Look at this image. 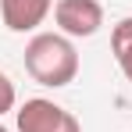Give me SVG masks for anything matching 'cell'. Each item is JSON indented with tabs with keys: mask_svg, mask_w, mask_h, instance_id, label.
<instances>
[{
	"mask_svg": "<svg viewBox=\"0 0 132 132\" xmlns=\"http://www.w3.org/2000/svg\"><path fill=\"white\" fill-rule=\"evenodd\" d=\"M25 71L39 86L61 89L79 75V50L64 32H36L25 46Z\"/></svg>",
	"mask_w": 132,
	"mask_h": 132,
	"instance_id": "obj_1",
	"label": "cell"
},
{
	"mask_svg": "<svg viewBox=\"0 0 132 132\" xmlns=\"http://www.w3.org/2000/svg\"><path fill=\"white\" fill-rule=\"evenodd\" d=\"M18 132H82V125L61 104L32 96L18 107Z\"/></svg>",
	"mask_w": 132,
	"mask_h": 132,
	"instance_id": "obj_2",
	"label": "cell"
},
{
	"mask_svg": "<svg viewBox=\"0 0 132 132\" xmlns=\"http://www.w3.org/2000/svg\"><path fill=\"white\" fill-rule=\"evenodd\" d=\"M54 22L64 36H96L104 25L100 0H57L54 4Z\"/></svg>",
	"mask_w": 132,
	"mask_h": 132,
	"instance_id": "obj_3",
	"label": "cell"
},
{
	"mask_svg": "<svg viewBox=\"0 0 132 132\" xmlns=\"http://www.w3.org/2000/svg\"><path fill=\"white\" fill-rule=\"evenodd\" d=\"M50 7L54 0H0V18L11 32H32L36 25H43Z\"/></svg>",
	"mask_w": 132,
	"mask_h": 132,
	"instance_id": "obj_4",
	"label": "cell"
},
{
	"mask_svg": "<svg viewBox=\"0 0 132 132\" xmlns=\"http://www.w3.org/2000/svg\"><path fill=\"white\" fill-rule=\"evenodd\" d=\"M111 54H114L118 68L125 71V79L132 82V18H121L114 25V32H111Z\"/></svg>",
	"mask_w": 132,
	"mask_h": 132,
	"instance_id": "obj_5",
	"label": "cell"
},
{
	"mask_svg": "<svg viewBox=\"0 0 132 132\" xmlns=\"http://www.w3.org/2000/svg\"><path fill=\"white\" fill-rule=\"evenodd\" d=\"M14 100H18V93H14V82L0 71V114H7V111L14 107Z\"/></svg>",
	"mask_w": 132,
	"mask_h": 132,
	"instance_id": "obj_6",
	"label": "cell"
},
{
	"mask_svg": "<svg viewBox=\"0 0 132 132\" xmlns=\"http://www.w3.org/2000/svg\"><path fill=\"white\" fill-rule=\"evenodd\" d=\"M0 132H7V129H4V125H0Z\"/></svg>",
	"mask_w": 132,
	"mask_h": 132,
	"instance_id": "obj_7",
	"label": "cell"
}]
</instances>
